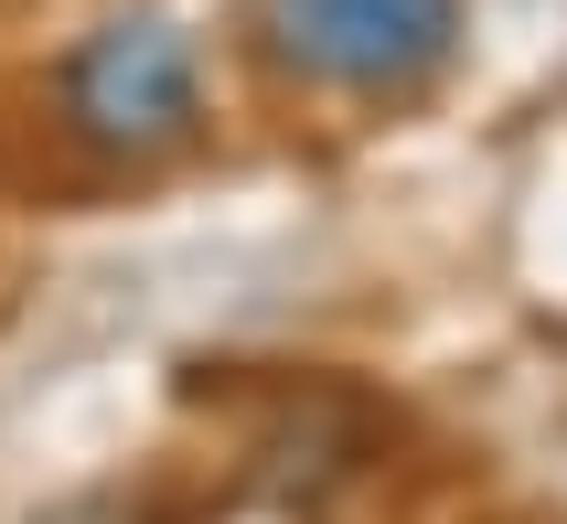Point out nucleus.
<instances>
[{
    "instance_id": "obj_1",
    "label": "nucleus",
    "mask_w": 567,
    "mask_h": 524,
    "mask_svg": "<svg viewBox=\"0 0 567 524\" xmlns=\"http://www.w3.org/2000/svg\"><path fill=\"white\" fill-rule=\"evenodd\" d=\"M54 107L64 129L107 161H151L172 140H193L204 119V75H193V32L172 11H118V22H96L54 75Z\"/></svg>"
},
{
    "instance_id": "obj_2",
    "label": "nucleus",
    "mask_w": 567,
    "mask_h": 524,
    "mask_svg": "<svg viewBox=\"0 0 567 524\" xmlns=\"http://www.w3.org/2000/svg\"><path fill=\"white\" fill-rule=\"evenodd\" d=\"M257 54L332 96H408L461 54V0H257Z\"/></svg>"
},
{
    "instance_id": "obj_3",
    "label": "nucleus",
    "mask_w": 567,
    "mask_h": 524,
    "mask_svg": "<svg viewBox=\"0 0 567 524\" xmlns=\"http://www.w3.org/2000/svg\"><path fill=\"white\" fill-rule=\"evenodd\" d=\"M43 524H140L128 503H107V493H86V503H64V514H43Z\"/></svg>"
}]
</instances>
